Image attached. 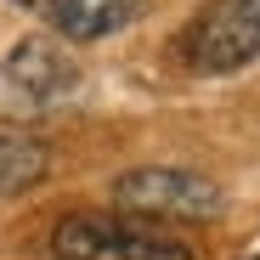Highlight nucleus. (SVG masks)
<instances>
[{"mask_svg":"<svg viewBox=\"0 0 260 260\" xmlns=\"http://www.w3.org/2000/svg\"><path fill=\"white\" fill-rule=\"evenodd\" d=\"M57 260H198L187 243L136 226L124 215H68L51 238Z\"/></svg>","mask_w":260,"mask_h":260,"instance_id":"1","label":"nucleus"},{"mask_svg":"<svg viewBox=\"0 0 260 260\" xmlns=\"http://www.w3.org/2000/svg\"><path fill=\"white\" fill-rule=\"evenodd\" d=\"M181 57L198 74H238L260 57V0H209L187 23Z\"/></svg>","mask_w":260,"mask_h":260,"instance_id":"2","label":"nucleus"},{"mask_svg":"<svg viewBox=\"0 0 260 260\" xmlns=\"http://www.w3.org/2000/svg\"><path fill=\"white\" fill-rule=\"evenodd\" d=\"M113 198L130 215H164V221H209V215H221V204H226V192L215 187L209 176L176 170V164L130 170V176H119Z\"/></svg>","mask_w":260,"mask_h":260,"instance_id":"3","label":"nucleus"},{"mask_svg":"<svg viewBox=\"0 0 260 260\" xmlns=\"http://www.w3.org/2000/svg\"><path fill=\"white\" fill-rule=\"evenodd\" d=\"M147 0H51V23L68 40H108L142 17Z\"/></svg>","mask_w":260,"mask_h":260,"instance_id":"4","label":"nucleus"},{"mask_svg":"<svg viewBox=\"0 0 260 260\" xmlns=\"http://www.w3.org/2000/svg\"><path fill=\"white\" fill-rule=\"evenodd\" d=\"M6 74L23 85V91H34V96H62L74 85V62L51 46V40H23V46L12 51V62H6Z\"/></svg>","mask_w":260,"mask_h":260,"instance_id":"5","label":"nucleus"},{"mask_svg":"<svg viewBox=\"0 0 260 260\" xmlns=\"http://www.w3.org/2000/svg\"><path fill=\"white\" fill-rule=\"evenodd\" d=\"M46 176V147L23 130H0V198H12Z\"/></svg>","mask_w":260,"mask_h":260,"instance_id":"6","label":"nucleus"},{"mask_svg":"<svg viewBox=\"0 0 260 260\" xmlns=\"http://www.w3.org/2000/svg\"><path fill=\"white\" fill-rule=\"evenodd\" d=\"M254 260H260V254H254Z\"/></svg>","mask_w":260,"mask_h":260,"instance_id":"7","label":"nucleus"}]
</instances>
